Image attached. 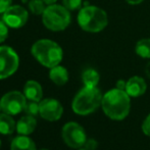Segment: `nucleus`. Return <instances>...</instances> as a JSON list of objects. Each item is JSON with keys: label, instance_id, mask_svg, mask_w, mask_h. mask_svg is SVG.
I'll use <instances>...</instances> for the list:
<instances>
[{"label": "nucleus", "instance_id": "nucleus-32", "mask_svg": "<svg viewBox=\"0 0 150 150\" xmlns=\"http://www.w3.org/2000/svg\"><path fill=\"white\" fill-rule=\"evenodd\" d=\"M0 148H1V139H0Z\"/></svg>", "mask_w": 150, "mask_h": 150}, {"label": "nucleus", "instance_id": "nucleus-26", "mask_svg": "<svg viewBox=\"0 0 150 150\" xmlns=\"http://www.w3.org/2000/svg\"><path fill=\"white\" fill-rule=\"evenodd\" d=\"M126 86H127V82L125 80H119L115 84V88L120 90H125L126 91Z\"/></svg>", "mask_w": 150, "mask_h": 150}, {"label": "nucleus", "instance_id": "nucleus-19", "mask_svg": "<svg viewBox=\"0 0 150 150\" xmlns=\"http://www.w3.org/2000/svg\"><path fill=\"white\" fill-rule=\"evenodd\" d=\"M28 6L30 11L33 14H36V16L43 14L44 10L46 8V4L43 0H29Z\"/></svg>", "mask_w": 150, "mask_h": 150}, {"label": "nucleus", "instance_id": "nucleus-16", "mask_svg": "<svg viewBox=\"0 0 150 150\" xmlns=\"http://www.w3.org/2000/svg\"><path fill=\"white\" fill-rule=\"evenodd\" d=\"M16 131V124L12 119V115L7 113H0V134L11 135Z\"/></svg>", "mask_w": 150, "mask_h": 150}, {"label": "nucleus", "instance_id": "nucleus-30", "mask_svg": "<svg viewBox=\"0 0 150 150\" xmlns=\"http://www.w3.org/2000/svg\"><path fill=\"white\" fill-rule=\"evenodd\" d=\"M21 1H22L23 3H28V2H29V0H21Z\"/></svg>", "mask_w": 150, "mask_h": 150}, {"label": "nucleus", "instance_id": "nucleus-12", "mask_svg": "<svg viewBox=\"0 0 150 150\" xmlns=\"http://www.w3.org/2000/svg\"><path fill=\"white\" fill-rule=\"evenodd\" d=\"M24 94L29 101H37L40 102L43 97L42 86L37 81L30 80L24 86Z\"/></svg>", "mask_w": 150, "mask_h": 150}, {"label": "nucleus", "instance_id": "nucleus-2", "mask_svg": "<svg viewBox=\"0 0 150 150\" xmlns=\"http://www.w3.org/2000/svg\"><path fill=\"white\" fill-rule=\"evenodd\" d=\"M32 55L43 67L51 69L62 60L63 51L56 42L49 39H40L32 45Z\"/></svg>", "mask_w": 150, "mask_h": 150}, {"label": "nucleus", "instance_id": "nucleus-1", "mask_svg": "<svg viewBox=\"0 0 150 150\" xmlns=\"http://www.w3.org/2000/svg\"><path fill=\"white\" fill-rule=\"evenodd\" d=\"M101 107L105 115L110 120H122L130 112L131 97L125 90L115 88L103 95Z\"/></svg>", "mask_w": 150, "mask_h": 150}, {"label": "nucleus", "instance_id": "nucleus-4", "mask_svg": "<svg viewBox=\"0 0 150 150\" xmlns=\"http://www.w3.org/2000/svg\"><path fill=\"white\" fill-rule=\"evenodd\" d=\"M78 24L82 30L89 33H98L108 25V16L102 8L85 5L78 13Z\"/></svg>", "mask_w": 150, "mask_h": 150}, {"label": "nucleus", "instance_id": "nucleus-24", "mask_svg": "<svg viewBox=\"0 0 150 150\" xmlns=\"http://www.w3.org/2000/svg\"><path fill=\"white\" fill-rule=\"evenodd\" d=\"M98 147V143L95 139H87L85 145H84V148L87 150H96Z\"/></svg>", "mask_w": 150, "mask_h": 150}, {"label": "nucleus", "instance_id": "nucleus-25", "mask_svg": "<svg viewBox=\"0 0 150 150\" xmlns=\"http://www.w3.org/2000/svg\"><path fill=\"white\" fill-rule=\"evenodd\" d=\"M12 0H0V13H4L11 6Z\"/></svg>", "mask_w": 150, "mask_h": 150}, {"label": "nucleus", "instance_id": "nucleus-11", "mask_svg": "<svg viewBox=\"0 0 150 150\" xmlns=\"http://www.w3.org/2000/svg\"><path fill=\"white\" fill-rule=\"evenodd\" d=\"M147 90V84L143 78L139 77V76H134V77L130 78L127 81L126 86V92L129 94L131 98H137L140 97L146 92Z\"/></svg>", "mask_w": 150, "mask_h": 150}, {"label": "nucleus", "instance_id": "nucleus-10", "mask_svg": "<svg viewBox=\"0 0 150 150\" xmlns=\"http://www.w3.org/2000/svg\"><path fill=\"white\" fill-rule=\"evenodd\" d=\"M40 117L48 122H56L60 120L63 113V107L58 100L54 98H46L39 102Z\"/></svg>", "mask_w": 150, "mask_h": 150}, {"label": "nucleus", "instance_id": "nucleus-27", "mask_svg": "<svg viewBox=\"0 0 150 150\" xmlns=\"http://www.w3.org/2000/svg\"><path fill=\"white\" fill-rule=\"evenodd\" d=\"M129 4H132V5H137V4L142 3L144 0H126Z\"/></svg>", "mask_w": 150, "mask_h": 150}, {"label": "nucleus", "instance_id": "nucleus-33", "mask_svg": "<svg viewBox=\"0 0 150 150\" xmlns=\"http://www.w3.org/2000/svg\"><path fill=\"white\" fill-rule=\"evenodd\" d=\"M40 150H49V149H46V148H43V149H40Z\"/></svg>", "mask_w": 150, "mask_h": 150}, {"label": "nucleus", "instance_id": "nucleus-29", "mask_svg": "<svg viewBox=\"0 0 150 150\" xmlns=\"http://www.w3.org/2000/svg\"><path fill=\"white\" fill-rule=\"evenodd\" d=\"M43 1L45 2L46 5H51V4L56 3V1H57V0H43Z\"/></svg>", "mask_w": 150, "mask_h": 150}, {"label": "nucleus", "instance_id": "nucleus-22", "mask_svg": "<svg viewBox=\"0 0 150 150\" xmlns=\"http://www.w3.org/2000/svg\"><path fill=\"white\" fill-rule=\"evenodd\" d=\"M8 28L9 27L3 22L0 21V43H3L8 37Z\"/></svg>", "mask_w": 150, "mask_h": 150}, {"label": "nucleus", "instance_id": "nucleus-9", "mask_svg": "<svg viewBox=\"0 0 150 150\" xmlns=\"http://www.w3.org/2000/svg\"><path fill=\"white\" fill-rule=\"evenodd\" d=\"M29 12L21 5H11L4 13L2 21L11 29H20L27 24Z\"/></svg>", "mask_w": 150, "mask_h": 150}, {"label": "nucleus", "instance_id": "nucleus-13", "mask_svg": "<svg viewBox=\"0 0 150 150\" xmlns=\"http://www.w3.org/2000/svg\"><path fill=\"white\" fill-rule=\"evenodd\" d=\"M36 127H37V120H36L35 117L27 115L21 117L16 122V132L18 135L29 136L35 131Z\"/></svg>", "mask_w": 150, "mask_h": 150}, {"label": "nucleus", "instance_id": "nucleus-21", "mask_svg": "<svg viewBox=\"0 0 150 150\" xmlns=\"http://www.w3.org/2000/svg\"><path fill=\"white\" fill-rule=\"evenodd\" d=\"M62 4L69 11H75L82 8V0H62Z\"/></svg>", "mask_w": 150, "mask_h": 150}, {"label": "nucleus", "instance_id": "nucleus-31", "mask_svg": "<svg viewBox=\"0 0 150 150\" xmlns=\"http://www.w3.org/2000/svg\"><path fill=\"white\" fill-rule=\"evenodd\" d=\"M78 150H87V149H86V148H84V147H82V148H79Z\"/></svg>", "mask_w": 150, "mask_h": 150}, {"label": "nucleus", "instance_id": "nucleus-7", "mask_svg": "<svg viewBox=\"0 0 150 150\" xmlns=\"http://www.w3.org/2000/svg\"><path fill=\"white\" fill-rule=\"evenodd\" d=\"M27 98L24 93L20 91H10L4 94L0 99L1 110L10 115H16L25 110Z\"/></svg>", "mask_w": 150, "mask_h": 150}, {"label": "nucleus", "instance_id": "nucleus-8", "mask_svg": "<svg viewBox=\"0 0 150 150\" xmlns=\"http://www.w3.org/2000/svg\"><path fill=\"white\" fill-rule=\"evenodd\" d=\"M18 55L9 46H0V80L12 76L18 69Z\"/></svg>", "mask_w": 150, "mask_h": 150}, {"label": "nucleus", "instance_id": "nucleus-34", "mask_svg": "<svg viewBox=\"0 0 150 150\" xmlns=\"http://www.w3.org/2000/svg\"><path fill=\"white\" fill-rule=\"evenodd\" d=\"M0 110H1V105H0Z\"/></svg>", "mask_w": 150, "mask_h": 150}, {"label": "nucleus", "instance_id": "nucleus-18", "mask_svg": "<svg viewBox=\"0 0 150 150\" xmlns=\"http://www.w3.org/2000/svg\"><path fill=\"white\" fill-rule=\"evenodd\" d=\"M135 51L140 57L150 58V39L145 38L139 40L135 46Z\"/></svg>", "mask_w": 150, "mask_h": 150}, {"label": "nucleus", "instance_id": "nucleus-15", "mask_svg": "<svg viewBox=\"0 0 150 150\" xmlns=\"http://www.w3.org/2000/svg\"><path fill=\"white\" fill-rule=\"evenodd\" d=\"M10 150H37V148L35 142L30 137L18 135L11 141Z\"/></svg>", "mask_w": 150, "mask_h": 150}, {"label": "nucleus", "instance_id": "nucleus-20", "mask_svg": "<svg viewBox=\"0 0 150 150\" xmlns=\"http://www.w3.org/2000/svg\"><path fill=\"white\" fill-rule=\"evenodd\" d=\"M25 112L28 115H32V117H36L40 113V104L37 101H30L27 103L26 108H25Z\"/></svg>", "mask_w": 150, "mask_h": 150}, {"label": "nucleus", "instance_id": "nucleus-3", "mask_svg": "<svg viewBox=\"0 0 150 150\" xmlns=\"http://www.w3.org/2000/svg\"><path fill=\"white\" fill-rule=\"evenodd\" d=\"M102 93L97 87L84 86L74 97L71 108L76 115H88L94 112L102 102Z\"/></svg>", "mask_w": 150, "mask_h": 150}, {"label": "nucleus", "instance_id": "nucleus-14", "mask_svg": "<svg viewBox=\"0 0 150 150\" xmlns=\"http://www.w3.org/2000/svg\"><path fill=\"white\" fill-rule=\"evenodd\" d=\"M49 78L55 85L63 86L69 81V71L64 67H61L58 64L50 69Z\"/></svg>", "mask_w": 150, "mask_h": 150}, {"label": "nucleus", "instance_id": "nucleus-28", "mask_svg": "<svg viewBox=\"0 0 150 150\" xmlns=\"http://www.w3.org/2000/svg\"><path fill=\"white\" fill-rule=\"evenodd\" d=\"M145 74H146V76L150 79V62H148L146 64V67H145Z\"/></svg>", "mask_w": 150, "mask_h": 150}, {"label": "nucleus", "instance_id": "nucleus-17", "mask_svg": "<svg viewBox=\"0 0 150 150\" xmlns=\"http://www.w3.org/2000/svg\"><path fill=\"white\" fill-rule=\"evenodd\" d=\"M100 81V75L94 69H87L82 74V82L86 87H97Z\"/></svg>", "mask_w": 150, "mask_h": 150}, {"label": "nucleus", "instance_id": "nucleus-5", "mask_svg": "<svg viewBox=\"0 0 150 150\" xmlns=\"http://www.w3.org/2000/svg\"><path fill=\"white\" fill-rule=\"evenodd\" d=\"M71 21L69 10L56 3L47 5L42 14V22L45 28L53 32L65 30L71 24Z\"/></svg>", "mask_w": 150, "mask_h": 150}, {"label": "nucleus", "instance_id": "nucleus-23", "mask_svg": "<svg viewBox=\"0 0 150 150\" xmlns=\"http://www.w3.org/2000/svg\"><path fill=\"white\" fill-rule=\"evenodd\" d=\"M142 132L144 133L146 136L150 137V113L145 117L144 122L142 124Z\"/></svg>", "mask_w": 150, "mask_h": 150}, {"label": "nucleus", "instance_id": "nucleus-6", "mask_svg": "<svg viewBox=\"0 0 150 150\" xmlns=\"http://www.w3.org/2000/svg\"><path fill=\"white\" fill-rule=\"evenodd\" d=\"M61 137L65 144L73 149L82 148L87 141L84 128L76 122H69L62 127Z\"/></svg>", "mask_w": 150, "mask_h": 150}]
</instances>
